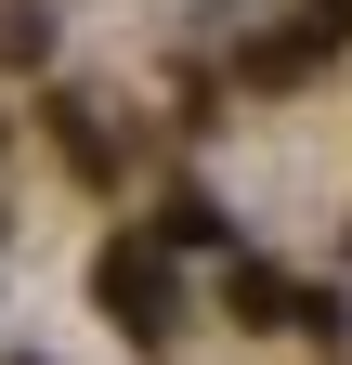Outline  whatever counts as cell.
<instances>
[{
  "label": "cell",
  "instance_id": "obj_1",
  "mask_svg": "<svg viewBox=\"0 0 352 365\" xmlns=\"http://www.w3.org/2000/svg\"><path fill=\"white\" fill-rule=\"evenodd\" d=\"M105 300H118V313H170V274H157L144 248H118V261H105Z\"/></svg>",
  "mask_w": 352,
  "mask_h": 365
}]
</instances>
